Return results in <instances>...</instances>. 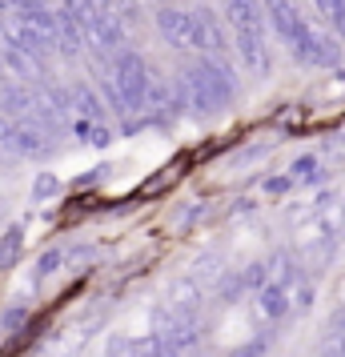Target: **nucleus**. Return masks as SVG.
Returning <instances> with one entry per match:
<instances>
[{
  "mask_svg": "<svg viewBox=\"0 0 345 357\" xmlns=\"http://www.w3.org/2000/svg\"><path fill=\"white\" fill-rule=\"evenodd\" d=\"M153 68H148V61L141 56L137 49H125L116 52V56H109L105 61V73H100V97H105V105L113 109L121 121H129V129H137L141 121H145V105H148V89H153Z\"/></svg>",
  "mask_w": 345,
  "mask_h": 357,
  "instance_id": "1",
  "label": "nucleus"
},
{
  "mask_svg": "<svg viewBox=\"0 0 345 357\" xmlns=\"http://www.w3.org/2000/svg\"><path fill=\"white\" fill-rule=\"evenodd\" d=\"M177 84V97L193 116H217L225 113L233 100H237V77H233L229 61L221 56H197L173 77Z\"/></svg>",
  "mask_w": 345,
  "mask_h": 357,
  "instance_id": "2",
  "label": "nucleus"
},
{
  "mask_svg": "<svg viewBox=\"0 0 345 357\" xmlns=\"http://www.w3.org/2000/svg\"><path fill=\"white\" fill-rule=\"evenodd\" d=\"M157 33H161V40L169 49L197 52L201 56V13L197 8H177V4L157 8Z\"/></svg>",
  "mask_w": 345,
  "mask_h": 357,
  "instance_id": "3",
  "label": "nucleus"
},
{
  "mask_svg": "<svg viewBox=\"0 0 345 357\" xmlns=\"http://www.w3.org/2000/svg\"><path fill=\"white\" fill-rule=\"evenodd\" d=\"M289 52H293V61L313 65V68H337V65H342V45H337L329 33L313 29V24L301 33V40H297Z\"/></svg>",
  "mask_w": 345,
  "mask_h": 357,
  "instance_id": "4",
  "label": "nucleus"
},
{
  "mask_svg": "<svg viewBox=\"0 0 345 357\" xmlns=\"http://www.w3.org/2000/svg\"><path fill=\"white\" fill-rule=\"evenodd\" d=\"M261 4H265V24H269L289 49H293L297 40H301V33L309 29V20H305V13H301V4H297V0H261Z\"/></svg>",
  "mask_w": 345,
  "mask_h": 357,
  "instance_id": "5",
  "label": "nucleus"
},
{
  "mask_svg": "<svg viewBox=\"0 0 345 357\" xmlns=\"http://www.w3.org/2000/svg\"><path fill=\"white\" fill-rule=\"evenodd\" d=\"M13 145H17V161H45V157L56 153V137L49 129L33 125V121H17Z\"/></svg>",
  "mask_w": 345,
  "mask_h": 357,
  "instance_id": "6",
  "label": "nucleus"
},
{
  "mask_svg": "<svg viewBox=\"0 0 345 357\" xmlns=\"http://www.w3.org/2000/svg\"><path fill=\"white\" fill-rule=\"evenodd\" d=\"M233 49L241 56V65L253 73V77H265L273 68V56H269V40L265 33H233Z\"/></svg>",
  "mask_w": 345,
  "mask_h": 357,
  "instance_id": "7",
  "label": "nucleus"
},
{
  "mask_svg": "<svg viewBox=\"0 0 345 357\" xmlns=\"http://www.w3.org/2000/svg\"><path fill=\"white\" fill-rule=\"evenodd\" d=\"M225 20L233 33H265V4L261 0H221Z\"/></svg>",
  "mask_w": 345,
  "mask_h": 357,
  "instance_id": "8",
  "label": "nucleus"
},
{
  "mask_svg": "<svg viewBox=\"0 0 345 357\" xmlns=\"http://www.w3.org/2000/svg\"><path fill=\"white\" fill-rule=\"evenodd\" d=\"M68 109H72V121H97V125H105V97L89 81L68 84Z\"/></svg>",
  "mask_w": 345,
  "mask_h": 357,
  "instance_id": "9",
  "label": "nucleus"
},
{
  "mask_svg": "<svg viewBox=\"0 0 345 357\" xmlns=\"http://www.w3.org/2000/svg\"><path fill=\"white\" fill-rule=\"evenodd\" d=\"M297 285H301V281H297ZM293 289H289V285H277V281H269V285L257 293V313H261L265 321H281V317H289V313H293Z\"/></svg>",
  "mask_w": 345,
  "mask_h": 357,
  "instance_id": "10",
  "label": "nucleus"
},
{
  "mask_svg": "<svg viewBox=\"0 0 345 357\" xmlns=\"http://www.w3.org/2000/svg\"><path fill=\"white\" fill-rule=\"evenodd\" d=\"M201 13V56H221L229 52V36H225V24L217 20L213 8H197Z\"/></svg>",
  "mask_w": 345,
  "mask_h": 357,
  "instance_id": "11",
  "label": "nucleus"
},
{
  "mask_svg": "<svg viewBox=\"0 0 345 357\" xmlns=\"http://www.w3.org/2000/svg\"><path fill=\"white\" fill-rule=\"evenodd\" d=\"M24 253V225H8L0 233V273H8Z\"/></svg>",
  "mask_w": 345,
  "mask_h": 357,
  "instance_id": "12",
  "label": "nucleus"
},
{
  "mask_svg": "<svg viewBox=\"0 0 345 357\" xmlns=\"http://www.w3.org/2000/svg\"><path fill=\"white\" fill-rule=\"evenodd\" d=\"M29 321H33V309L29 305H8L4 313H0V337H17V333H24Z\"/></svg>",
  "mask_w": 345,
  "mask_h": 357,
  "instance_id": "13",
  "label": "nucleus"
},
{
  "mask_svg": "<svg viewBox=\"0 0 345 357\" xmlns=\"http://www.w3.org/2000/svg\"><path fill=\"white\" fill-rule=\"evenodd\" d=\"M289 177L301 181V185H317V181L325 177V169L317 165V157H297L293 169H289Z\"/></svg>",
  "mask_w": 345,
  "mask_h": 357,
  "instance_id": "14",
  "label": "nucleus"
},
{
  "mask_svg": "<svg viewBox=\"0 0 345 357\" xmlns=\"http://www.w3.org/2000/svg\"><path fill=\"white\" fill-rule=\"evenodd\" d=\"M72 132L81 137L84 145H109V129L97 121H72Z\"/></svg>",
  "mask_w": 345,
  "mask_h": 357,
  "instance_id": "15",
  "label": "nucleus"
},
{
  "mask_svg": "<svg viewBox=\"0 0 345 357\" xmlns=\"http://www.w3.org/2000/svg\"><path fill=\"white\" fill-rule=\"evenodd\" d=\"M13 137H17V121L0 116V165L17 161V145H13Z\"/></svg>",
  "mask_w": 345,
  "mask_h": 357,
  "instance_id": "16",
  "label": "nucleus"
},
{
  "mask_svg": "<svg viewBox=\"0 0 345 357\" xmlns=\"http://www.w3.org/2000/svg\"><path fill=\"white\" fill-rule=\"evenodd\" d=\"M33 193H36V201H49L52 193H61V181L45 173V177H36V189H33Z\"/></svg>",
  "mask_w": 345,
  "mask_h": 357,
  "instance_id": "17",
  "label": "nucleus"
},
{
  "mask_svg": "<svg viewBox=\"0 0 345 357\" xmlns=\"http://www.w3.org/2000/svg\"><path fill=\"white\" fill-rule=\"evenodd\" d=\"M265 349H269V333H261L257 341H249V345H241L233 357H265Z\"/></svg>",
  "mask_w": 345,
  "mask_h": 357,
  "instance_id": "18",
  "label": "nucleus"
},
{
  "mask_svg": "<svg viewBox=\"0 0 345 357\" xmlns=\"http://www.w3.org/2000/svg\"><path fill=\"white\" fill-rule=\"evenodd\" d=\"M289 185H293V177H273L269 185H265V189H269V193H285Z\"/></svg>",
  "mask_w": 345,
  "mask_h": 357,
  "instance_id": "19",
  "label": "nucleus"
},
{
  "mask_svg": "<svg viewBox=\"0 0 345 357\" xmlns=\"http://www.w3.org/2000/svg\"><path fill=\"white\" fill-rule=\"evenodd\" d=\"M20 13V0H0V17H17Z\"/></svg>",
  "mask_w": 345,
  "mask_h": 357,
  "instance_id": "20",
  "label": "nucleus"
},
{
  "mask_svg": "<svg viewBox=\"0 0 345 357\" xmlns=\"http://www.w3.org/2000/svg\"><path fill=\"white\" fill-rule=\"evenodd\" d=\"M8 84V68H4V61H0V89Z\"/></svg>",
  "mask_w": 345,
  "mask_h": 357,
  "instance_id": "21",
  "label": "nucleus"
},
{
  "mask_svg": "<svg viewBox=\"0 0 345 357\" xmlns=\"http://www.w3.org/2000/svg\"><path fill=\"white\" fill-rule=\"evenodd\" d=\"M337 357H345V333H342V345H337Z\"/></svg>",
  "mask_w": 345,
  "mask_h": 357,
  "instance_id": "22",
  "label": "nucleus"
},
{
  "mask_svg": "<svg viewBox=\"0 0 345 357\" xmlns=\"http://www.w3.org/2000/svg\"><path fill=\"white\" fill-rule=\"evenodd\" d=\"M0 213H4V205H0Z\"/></svg>",
  "mask_w": 345,
  "mask_h": 357,
  "instance_id": "23",
  "label": "nucleus"
}]
</instances>
